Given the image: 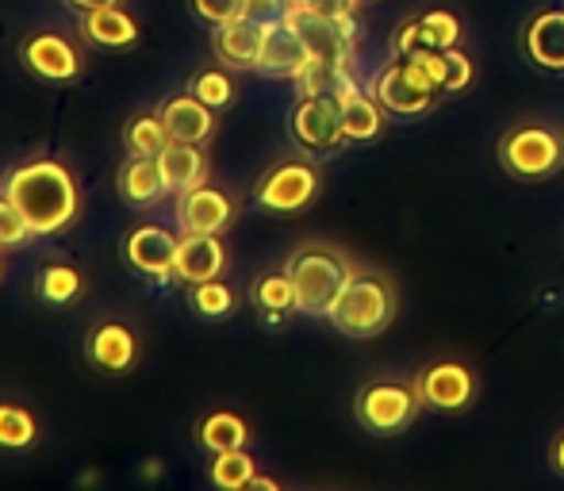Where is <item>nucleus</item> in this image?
I'll return each mask as SVG.
<instances>
[{"label":"nucleus","mask_w":564,"mask_h":491,"mask_svg":"<svg viewBox=\"0 0 564 491\" xmlns=\"http://www.w3.org/2000/svg\"><path fill=\"white\" fill-rule=\"evenodd\" d=\"M0 193L28 216L31 231L39 239L66 231L77 219V208H82L74 173L62 162H54V157H35V162L15 165L4 177V185H0Z\"/></svg>","instance_id":"f257e3e1"},{"label":"nucleus","mask_w":564,"mask_h":491,"mask_svg":"<svg viewBox=\"0 0 564 491\" xmlns=\"http://www.w3.org/2000/svg\"><path fill=\"white\" fill-rule=\"evenodd\" d=\"M284 269H289L292 284H296V307L304 315H330L346 281L354 276V265H349L346 253L323 242L300 246Z\"/></svg>","instance_id":"f03ea898"},{"label":"nucleus","mask_w":564,"mask_h":491,"mask_svg":"<svg viewBox=\"0 0 564 491\" xmlns=\"http://www.w3.org/2000/svg\"><path fill=\"white\" fill-rule=\"evenodd\" d=\"M327 319L346 338H377L395 319V284L369 269H354Z\"/></svg>","instance_id":"7ed1b4c3"},{"label":"nucleus","mask_w":564,"mask_h":491,"mask_svg":"<svg viewBox=\"0 0 564 491\" xmlns=\"http://www.w3.org/2000/svg\"><path fill=\"white\" fill-rule=\"evenodd\" d=\"M564 142L542 123H519L499 139V165L519 181H545L561 170Z\"/></svg>","instance_id":"20e7f679"},{"label":"nucleus","mask_w":564,"mask_h":491,"mask_svg":"<svg viewBox=\"0 0 564 491\" xmlns=\"http://www.w3.org/2000/svg\"><path fill=\"white\" fill-rule=\"evenodd\" d=\"M423 400H419V388L408 380H372L357 392L354 411L357 423L372 434H400L411 426V418L419 415Z\"/></svg>","instance_id":"39448f33"},{"label":"nucleus","mask_w":564,"mask_h":491,"mask_svg":"<svg viewBox=\"0 0 564 491\" xmlns=\"http://www.w3.org/2000/svg\"><path fill=\"white\" fill-rule=\"evenodd\" d=\"M369 92L380 100V108H384V112L408 116V120H411V116H426L434 105H438V89H434V85L403 58L388 62V66L372 77Z\"/></svg>","instance_id":"423d86ee"},{"label":"nucleus","mask_w":564,"mask_h":491,"mask_svg":"<svg viewBox=\"0 0 564 491\" xmlns=\"http://www.w3.org/2000/svg\"><path fill=\"white\" fill-rule=\"evenodd\" d=\"M319 193V173L315 165L300 162V157H289V162L273 165V170L261 177L258 185V208L273 211V216H292V211H304L307 204Z\"/></svg>","instance_id":"0eeeda50"},{"label":"nucleus","mask_w":564,"mask_h":491,"mask_svg":"<svg viewBox=\"0 0 564 491\" xmlns=\"http://www.w3.org/2000/svg\"><path fill=\"white\" fill-rule=\"evenodd\" d=\"M289 23L300 31V39L307 43L312 58L323 62H354V39L357 23L354 15H323L312 8H289Z\"/></svg>","instance_id":"6e6552de"},{"label":"nucleus","mask_w":564,"mask_h":491,"mask_svg":"<svg viewBox=\"0 0 564 491\" xmlns=\"http://www.w3.org/2000/svg\"><path fill=\"white\" fill-rule=\"evenodd\" d=\"M289 131H292V139H296V146L307 150V154L338 150L341 142H346L338 97H300V105L292 108Z\"/></svg>","instance_id":"1a4fd4ad"},{"label":"nucleus","mask_w":564,"mask_h":491,"mask_svg":"<svg viewBox=\"0 0 564 491\" xmlns=\"http://www.w3.org/2000/svg\"><path fill=\"white\" fill-rule=\"evenodd\" d=\"M177 234L170 227H158V223H142L127 234L123 242V258L134 273L150 276V281L165 284L177 276Z\"/></svg>","instance_id":"9d476101"},{"label":"nucleus","mask_w":564,"mask_h":491,"mask_svg":"<svg viewBox=\"0 0 564 491\" xmlns=\"http://www.w3.org/2000/svg\"><path fill=\"white\" fill-rule=\"evenodd\" d=\"M20 62L43 81H77L82 77V54L58 31H35L20 43Z\"/></svg>","instance_id":"9b49d317"},{"label":"nucleus","mask_w":564,"mask_h":491,"mask_svg":"<svg viewBox=\"0 0 564 491\" xmlns=\"http://www.w3.org/2000/svg\"><path fill=\"white\" fill-rule=\"evenodd\" d=\"M415 388L423 407L434 411H465L476 400V377L460 361H434L431 369L419 372Z\"/></svg>","instance_id":"f8f14e48"},{"label":"nucleus","mask_w":564,"mask_h":491,"mask_svg":"<svg viewBox=\"0 0 564 491\" xmlns=\"http://www.w3.org/2000/svg\"><path fill=\"white\" fill-rule=\"evenodd\" d=\"M177 223L181 234H224L235 223V200L224 188L196 185L177 196Z\"/></svg>","instance_id":"ddd939ff"},{"label":"nucleus","mask_w":564,"mask_h":491,"mask_svg":"<svg viewBox=\"0 0 564 491\" xmlns=\"http://www.w3.org/2000/svg\"><path fill=\"white\" fill-rule=\"evenodd\" d=\"M307 62H312V51H307V43L300 39V31L289 23V15H284L281 23H273V28H265V43H261V58H258L261 74L292 77V81H296Z\"/></svg>","instance_id":"4468645a"},{"label":"nucleus","mask_w":564,"mask_h":491,"mask_svg":"<svg viewBox=\"0 0 564 491\" xmlns=\"http://www.w3.org/2000/svg\"><path fill=\"white\" fill-rule=\"evenodd\" d=\"M261 43H265V28L242 20V15L212 28V51H216V58L224 62L227 69H258Z\"/></svg>","instance_id":"2eb2a0df"},{"label":"nucleus","mask_w":564,"mask_h":491,"mask_svg":"<svg viewBox=\"0 0 564 491\" xmlns=\"http://www.w3.org/2000/svg\"><path fill=\"white\" fill-rule=\"evenodd\" d=\"M227 269V250L219 234H181L177 242V281L188 288L204 281H216Z\"/></svg>","instance_id":"dca6fc26"},{"label":"nucleus","mask_w":564,"mask_h":491,"mask_svg":"<svg viewBox=\"0 0 564 491\" xmlns=\"http://www.w3.org/2000/svg\"><path fill=\"white\" fill-rule=\"evenodd\" d=\"M530 62L550 74H564V12L550 8V12H538L527 23V35H522Z\"/></svg>","instance_id":"f3484780"},{"label":"nucleus","mask_w":564,"mask_h":491,"mask_svg":"<svg viewBox=\"0 0 564 491\" xmlns=\"http://www.w3.org/2000/svg\"><path fill=\"white\" fill-rule=\"evenodd\" d=\"M162 120L170 127L173 139L181 142H208L212 131H216V108H208L200 97H193V92H177V97H170L162 105Z\"/></svg>","instance_id":"a211bd4d"},{"label":"nucleus","mask_w":564,"mask_h":491,"mask_svg":"<svg viewBox=\"0 0 564 491\" xmlns=\"http://www.w3.org/2000/svg\"><path fill=\"white\" fill-rule=\"evenodd\" d=\"M85 353H89V361L97 369L127 372L134 365V358H139V346H134L131 327H123V323H100V327H93Z\"/></svg>","instance_id":"6ab92c4d"},{"label":"nucleus","mask_w":564,"mask_h":491,"mask_svg":"<svg viewBox=\"0 0 564 491\" xmlns=\"http://www.w3.org/2000/svg\"><path fill=\"white\" fill-rule=\"evenodd\" d=\"M158 170H162V181H165V193L181 196L188 188H196L208 173V162H204V150L196 142H181V139H170V146L158 154Z\"/></svg>","instance_id":"aec40b11"},{"label":"nucleus","mask_w":564,"mask_h":491,"mask_svg":"<svg viewBox=\"0 0 564 491\" xmlns=\"http://www.w3.org/2000/svg\"><path fill=\"white\" fill-rule=\"evenodd\" d=\"M338 112H341V131L346 142H372L384 131V108L372 92H365L361 85L346 89L338 97Z\"/></svg>","instance_id":"412c9836"},{"label":"nucleus","mask_w":564,"mask_h":491,"mask_svg":"<svg viewBox=\"0 0 564 491\" xmlns=\"http://www.w3.org/2000/svg\"><path fill=\"white\" fill-rule=\"evenodd\" d=\"M82 35L89 39L93 46H105V51H123L139 39V23L134 15L123 12V4L112 8H93V12H82Z\"/></svg>","instance_id":"4be33fe9"},{"label":"nucleus","mask_w":564,"mask_h":491,"mask_svg":"<svg viewBox=\"0 0 564 491\" xmlns=\"http://www.w3.org/2000/svg\"><path fill=\"white\" fill-rule=\"evenodd\" d=\"M119 196H123L131 208H154L165 196V181L158 170V157H139L131 154L119 170Z\"/></svg>","instance_id":"5701e85b"},{"label":"nucleus","mask_w":564,"mask_h":491,"mask_svg":"<svg viewBox=\"0 0 564 491\" xmlns=\"http://www.w3.org/2000/svg\"><path fill=\"white\" fill-rule=\"evenodd\" d=\"M250 296H253V307L261 312V319H269V323H276V319H284V315L300 312V307H296V284H292L289 269L258 276V284H253Z\"/></svg>","instance_id":"b1692460"},{"label":"nucleus","mask_w":564,"mask_h":491,"mask_svg":"<svg viewBox=\"0 0 564 491\" xmlns=\"http://www.w3.org/2000/svg\"><path fill=\"white\" fill-rule=\"evenodd\" d=\"M196 441L208 454H224V449H242L250 441V426L235 411H212L200 426H196Z\"/></svg>","instance_id":"393cba45"},{"label":"nucleus","mask_w":564,"mask_h":491,"mask_svg":"<svg viewBox=\"0 0 564 491\" xmlns=\"http://www.w3.org/2000/svg\"><path fill=\"white\" fill-rule=\"evenodd\" d=\"M300 92L304 97H341L346 89H354V74H349V62H323L312 58L304 66V74L296 77Z\"/></svg>","instance_id":"a878e982"},{"label":"nucleus","mask_w":564,"mask_h":491,"mask_svg":"<svg viewBox=\"0 0 564 491\" xmlns=\"http://www.w3.org/2000/svg\"><path fill=\"white\" fill-rule=\"evenodd\" d=\"M82 288H85V276L77 273L74 265H46L43 273H39V281H35L39 299H43V304H51V307L74 304V299L82 296Z\"/></svg>","instance_id":"bb28decb"},{"label":"nucleus","mask_w":564,"mask_h":491,"mask_svg":"<svg viewBox=\"0 0 564 491\" xmlns=\"http://www.w3.org/2000/svg\"><path fill=\"white\" fill-rule=\"evenodd\" d=\"M170 127H165L162 120V112L158 116H134L131 123H127V131H123V142H127V150L131 154H139V157H158L165 146H170Z\"/></svg>","instance_id":"cd10ccee"},{"label":"nucleus","mask_w":564,"mask_h":491,"mask_svg":"<svg viewBox=\"0 0 564 491\" xmlns=\"http://www.w3.org/2000/svg\"><path fill=\"white\" fill-rule=\"evenodd\" d=\"M258 477L253 469V457L242 449H224V454H212V469H208V480L224 491H242L250 480Z\"/></svg>","instance_id":"c85d7f7f"},{"label":"nucleus","mask_w":564,"mask_h":491,"mask_svg":"<svg viewBox=\"0 0 564 491\" xmlns=\"http://www.w3.org/2000/svg\"><path fill=\"white\" fill-rule=\"evenodd\" d=\"M188 304H193V312L204 315V319H224V315L235 312V292H230V284H224L216 276V281L193 284Z\"/></svg>","instance_id":"c756f323"},{"label":"nucleus","mask_w":564,"mask_h":491,"mask_svg":"<svg viewBox=\"0 0 564 491\" xmlns=\"http://www.w3.org/2000/svg\"><path fill=\"white\" fill-rule=\"evenodd\" d=\"M35 441V418L15 403H0V449H28Z\"/></svg>","instance_id":"7c9ffc66"},{"label":"nucleus","mask_w":564,"mask_h":491,"mask_svg":"<svg viewBox=\"0 0 564 491\" xmlns=\"http://www.w3.org/2000/svg\"><path fill=\"white\" fill-rule=\"evenodd\" d=\"M188 92L193 97H200L208 108H227L230 100H235V81H230V74L227 69H219V66H208V69H200V74L193 77V85H188Z\"/></svg>","instance_id":"2f4dec72"},{"label":"nucleus","mask_w":564,"mask_h":491,"mask_svg":"<svg viewBox=\"0 0 564 491\" xmlns=\"http://www.w3.org/2000/svg\"><path fill=\"white\" fill-rule=\"evenodd\" d=\"M31 239H39V234L31 231L28 216L0 193V250H15V246H28Z\"/></svg>","instance_id":"473e14b6"},{"label":"nucleus","mask_w":564,"mask_h":491,"mask_svg":"<svg viewBox=\"0 0 564 491\" xmlns=\"http://www.w3.org/2000/svg\"><path fill=\"white\" fill-rule=\"evenodd\" d=\"M476 77V66L468 54H460L457 46H446V62H442V92H465Z\"/></svg>","instance_id":"72a5a7b5"},{"label":"nucleus","mask_w":564,"mask_h":491,"mask_svg":"<svg viewBox=\"0 0 564 491\" xmlns=\"http://www.w3.org/2000/svg\"><path fill=\"white\" fill-rule=\"evenodd\" d=\"M423 51H434V39L426 35L423 20H408L395 28V39H392V54L395 58H415Z\"/></svg>","instance_id":"f704fd0d"},{"label":"nucleus","mask_w":564,"mask_h":491,"mask_svg":"<svg viewBox=\"0 0 564 491\" xmlns=\"http://www.w3.org/2000/svg\"><path fill=\"white\" fill-rule=\"evenodd\" d=\"M423 20V28H426V35L434 39V46H457V39H460V20L453 12H446V8H434V12H426V15H419Z\"/></svg>","instance_id":"c9c22d12"},{"label":"nucleus","mask_w":564,"mask_h":491,"mask_svg":"<svg viewBox=\"0 0 564 491\" xmlns=\"http://www.w3.org/2000/svg\"><path fill=\"white\" fill-rule=\"evenodd\" d=\"M193 12L200 23L219 28V23H230L242 15V0H193Z\"/></svg>","instance_id":"e433bc0d"},{"label":"nucleus","mask_w":564,"mask_h":491,"mask_svg":"<svg viewBox=\"0 0 564 491\" xmlns=\"http://www.w3.org/2000/svg\"><path fill=\"white\" fill-rule=\"evenodd\" d=\"M292 0H242V20L261 23V28H273L289 15Z\"/></svg>","instance_id":"4c0bfd02"},{"label":"nucleus","mask_w":564,"mask_h":491,"mask_svg":"<svg viewBox=\"0 0 564 491\" xmlns=\"http://www.w3.org/2000/svg\"><path fill=\"white\" fill-rule=\"evenodd\" d=\"M296 8H312V12L323 15H354V0H292Z\"/></svg>","instance_id":"58836bf2"},{"label":"nucleus","mask_w":564,"mask_h":491,"mask_svg":"<svg viewBox=\"0 0 564 491\" xmlns=\"http://www.w3.org/2000/svg\"><path fill=\"white\" fill-rule=\"evenodd\" d=\"M66 4H74L77 12H93V8H112V4H123V0H66Z\"/></svg>","instance_id":"ea45409f"},{"label":"nucleus","mask_w":564,"mask_h":491,"mask_svg":"<svg viewBox=\"0 0 564 491\" xmlns=\"http://www.w3.org/2000/svg\"><path fill=\"white\" fill-rule=\"evenodd\" d=\"M553 469L564 472V434H561L557 441H553Z\"/></svg>","instance_id":"a19ab883"},{"label":"nucleus","mask_w":564,"mask_h":491,"mask_svg":"<svg viewBox=\"0 0 564 491\" xmlns=\"http://www.w3.org/2000/svg\"><path fill=\"white\" fill-rule=\"evenodd\" d=\"M246 488H253V491H276V480H265V477H253Z\"/></svg>","instance_id":"79ce46f5"},{"label":"nucleus","mask_w":564,"mask_h":491,"mask_svg":"<svg viewBox=\"0 0 564 491\" xmlns=\"http://www.w3.org/2000/svg\"><path fill=\"white\" fill-rule=\"evenodd\" d=\"M354 4H369V0H354Z\"/></svg>","instance_id":"37998d69"},{"label":"nucleus","mask_w":564,"mask_h":491,"mask_svg":"<svg viewBox=\"0 0 564 491\" xmlns=\"http://www.w3.org/2000/svg\"><path fill=\"white\" fill-rule=\"evenodd\" d=\"M0 273H4V265H0Z\"/></svg>","instance_id":"c03bdc74"}]
</instances>
